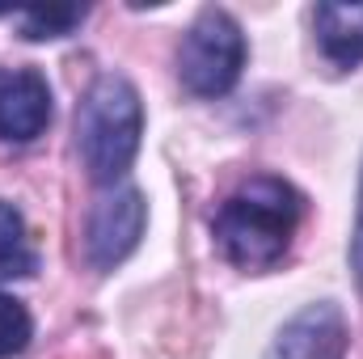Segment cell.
Here are the masks:
<instances>
[{"label":"cell","instance_id":"obj_1","mask_svg":"<svg viewBox=\"0 0 363 359\" xmlns=\"http://www.w3.org/2000/svg\"><path fill=\"white\" fill-rule=\"evenodd\" d=\"M304 216V199L291 182L258 174V178L241 182L216 211L211 233L220 254L241 270H267L274 267L287 250L291 237L300 228Z\"/></svg>","mask_w":363,"mask_h":359},{"label":"cell","instance_id":"obj_2","mask_svg":"<svg viewBox=\"0 0 363 359\" xmlns=\"http://www.w3.org/2000/svg\"><path fill=\"white\" fill-rule=\"evenodd\" d=\"M144 136V106L127 77H97L77 110V148L93 182L114 186L131 170Z\"/></svg>","mask_w":363,"mask_h":359},{"label":"cell","instance_id":"obj_3","mask_svg":"<svg viewBox=\"0 0 363 359\" xmlns=\"http://www.w3.org/2000/svg\"><path fill=\"white\" fill-rule=\"evenodd\" d=\"M245 68V34L233 13L203 9L190 34L182 38L178 77L194 97H224L241 81Z\"/></svg>","mask_w":363,"mask_h":359},{"label":"cell","instance_id":"obj_4","mask_svg":"<svg viewBox=\"0 0 363 359\" xmlns=\"http://www.w3.org/2000/svg\"><path fill=\"white\" fill-rule=\"evenodd\" d=\"M144 220H148V207H144V194L135 186L106 190L89 207V224H85V258H89V267L97 270L118 267L140 245Z\"/></svg>","mask_w":363,"mask_h":359},{"label":"cell","instance_id":"obj_5","mask_svg":"<svg viewBox=\"0 0 363 359\" xmlns=\"http://www.w3.org/2000/svg\"><path fill=\"white\" fill-rule=\"evenodd\" d=\"M347 347H351V330L342 309L308 304L279 330L267 359H347Z\"/></svg>","mask_w":363,"mask_h":359},{"label":"cell","instance_id":"obj_6","mask_svg":"<svg viewBox=\"0 0 363 359\" xmlns=\"http://www.w3.org/2000/svg\"><path fill=\"white\" fill-rule=\"evenodd\" d=\"M51 123V89L34 68L0 72V140L30 144Z\"/></svg>","mask_w":363,"mask_h":359},{"label":"cell","instance_id":"obj_7","mask_svg":"<svg viewBox=\"0 0 363 359\" xmlns=\"http://www.w3.org/2000/svg\"><path fill=\"white\" fill-rule=\"evenodd\" d=\"M317 47L334 68H359L363 64V4L325 0L313 9Z\"/></svg>","mask_w":363,"mask_h":359},{"label":"cell","instance_id":"obj_8","mask_svg":"<svg viewBox=\"0 0 363 359\" xmlns=\"http://www.w3.org/2000/svg\"><path fill=\"white\" fill-rule=\"evenodd\" d=\"M38 270V254L26 241V220L13 203L0 199V283L4 279H26Z\"/></svg>","mask_w":363,"mask_h":359},{"label":"cell","instance_id":"obj_9","mask_svg":"<svg viewBox=\"0 0 363 359\" xmlns=\"http://www.w3.org/2000/svg\"><path fill=\"white\" fill-rule=\"evenodd\" d=\"M81 21H85V9H81V4H55V9H26V13H17L21 38H30V43L64 38V34H72Z\"/></svg>","mask_w":363,"mask_h":359},{"label":"cell","instance_id":"obj_10","mask_svg":"<svg viewBox=\"0 0 363 359\" xmlns=\"http://www.w3.org/2000/svg\"><path fill=\"white\" fill-rule=\"evenodd\" d=\"M30 338H34V317H30V309H26L21 300H13V296L0 292V359L21 355V351L30 347Z\"/></svg>","mask_w":363,"mask_h":359},{"label":"cell","instance_id":"obj_11","mask_svg":"<svg viewBox=\"0 0 363 359\" xmlns=\"http://www.w3.org/2000/svg\"><path fill=\"white\" fill-rule=\"evenodd\" d=\"M351 267L363 292V182H359V207H355V237H351Z\"/></svg>","mask_w":363,"mask_h":359}]
</instances>
